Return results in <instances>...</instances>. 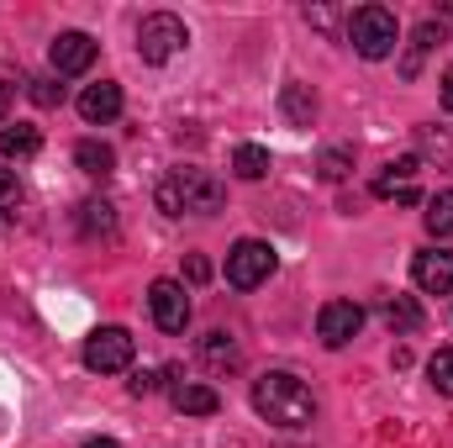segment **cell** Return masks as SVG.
Instances as JSON below:
<instances>
[{
	"mask_svg": "<svg viewBox=\"0 0 453 448\" xmlns=\"http://www.w3.org/2000/svg\"><path fill=\"white\" fill-rule=\"evenodd\" d=\"M274 269H280V253H274L269 243H258V237H242V243H232V253H226V285H232V290H258Z\"/></svg>",
	"mask_w": 453,
	"mask_h": 448,
	"instance_id": "obj_5",
	"label": "cell"
},
{
	"mask_svg": "<svg viewBox=\"0 0 453 448\" xmlns=\"http://www.w3.org/2000/svg\"><path fill=\"white\" fill-rule=\"evenodd\" d=\"M443 106H449V112H453V69H449V74H443Z\"/></svg>",
	"mask_w": 453,
	"mask_h": 448,
	"instance_id": "obj_31",
	"label": "cell"
},
{
	"mask_svg": "<svg viewBox=\"0 0 453 448\" xmlns=\"http://www.w3.org/2000/svg\"><path fill=\"white\" fill-rule=\"evenodd\" d=\"M80 448H121V444H116V438H85Z\"/></svg>",
	"mask_w": 453,
	"mask_h": 448,
	"instance_id": "obj_32",
	"label": "cell"
},
{
	"mask_svg": "<svg viewBox=\"0 0 453 448\" xmlns=\"http://www.w3.org/2000/svg\"><path fill=\"white\" fill-rule=\"evenodd\" d=\"M232 174H237V180H264V174H269V148L237 143V148H232Z\"/></svg>",
	"mask_w": 453,
	"mask_h": 448,
	"instance_id": "obj_18",
	"label": "cell"
},
{
	"mask_svg": "<svg viewBox=\"0 0 453 448\" xmlns=\"http://www.w3.org/2000/svg\"><path fill=\"white\" fill-rule=\"evenodd\" d=\"M11 101H16V85L0 74V127H5V116H11Z\"/></svg>",
	"mask_w": 453,
	"mask_h": 448,
	"instance_id": "obj_30",
	"label": "cell"
},
{
	"mask_svg": "<svg viewBox=\"0 0 453 448\" xmlns=\"http://www.w3.org/2000/svg\"><path fill=\"white\" fill-rule=\"evenodd\" d=\"M174 406H180L185 417H217V412H222V396H217L211 385L185 380V385H174Z\"/></svg>",
	"mask_w": 453,
	"mask_h": 448,
	"instance_id": "obj_13",
	"label": "cell"
},
{
	"mask_svg": "<svg viewBox=\"0 0 453 448\" xmlns=\"http://www.w3.org/2000/svg\"><path fill=\"white\" fill-rule=\"evenodd\" d=\"M427 380H433L438 396H453V348H438V353L427 359Z\"/></svg>",
	"mask_w": 453,
	"mask_h": 448,
	"instance_id": "obj_23",
	"label": "cell"
},
{
	"mask_svg": "<svg viewBox=\"0 0 453 448\" xmlns=\"http://www.w3.org/2000/svg\"><path fill=\"white\" fill-rule=\"evenodd\" d=\"M132 353H137V343L127 328H96L85 337V369H96V375H121L132 364Z\"/></svg>",
	"mask_w": 453,
	"mask_h": 448,
	"instance_id": "obj_6",
	"label": "cell"
},
{
	"mask_svg": "<svg viewBox=\"0 0 453 448\" xmlns=\"http://www.w3.org/2000/svg\"><path fill=\"white\" fill-rule=\"evenodd\" d=\"M42 148V132L16 121V127H0V158H32Z\"/></svg>",
	"mask_w": 453,
	"mask_h": 448,
	"instance_id": "obj_16",
	"label": "cell"
},
{
	"mask_svg": "<svg viewBox=\"0 0 453 448\" xmlns=\"http://www.w3.org/2000/svg\"><path fill=\"white\" fill-rule=\"evenodd\" d=\"M358 333H364V306H358V301H327V306L317 312V337H322L327 348H348Z\"/></svg>",
	"mask_w": 453,
	"mask_h": 448,
	"instance_id": "obj_8",
	"label": "cell"
},
{
	"mask_svg": "<svg viewBox=\"0 0 453 448\" xmlns=\"http://www.w3.org/2000/svg\"><path fill=\"white\" fill-rule=\"evenodd\" d=\"M253 412H258L264 422H274V428H311L317 396H311L306 380H296V375H285V369H269V375L253 380Z\"/></svg>",
	"mask_w": 453,
	"mask_h": 448,
	"instance_id": "obj_1",
	"label": "cell"
},
{
	"mask_svg": "<svg viewBox=\"0 0 453 448\" xmlns=\"http://www.w3.org/2000/svg\"><path fill=\"white\" fill-rule=\"evenodd\" d=\"M74 164H80L85 174L106 180V174L116 169V153H111V143H96V137H85V143H74Z\"/></svg>",
	"mask_w": 453,
	"mask_h": 448,
	"instance_id": "obj_17",
	"label": "cell"
},
{
	"mask_svg": "<svg viewBox=\"0 0 453 448\" xmlns=\"http://www.w3.org/2000/svg\"><path fill=\"white\" fill-rule=\"evenodd\" d=\"M417 158H427L443 174H453V132H443V127H417Z\"/></svg>",
	"mask_w": 453,
	"mask_h": 448,
	"instance_id": "obj_14",
	"label": "cell"
},
{
	"mask_svg": "<svg viewBox=\"0 0 453 448\" xmlns=\"http://www.w3.org/2000/svg\"><path fill=\"white\" fill-rule=\"evenodd\" d=\"M422 322H427V317H422V306H417L411 296H390V301H385V328L395 337L422 333Z\"/></svg>",
	"mask_w": 453,
	"mask_h": 448,
	"instance_id": "obj_15",
	"label": "cell"
},
{
	"mask_svg": "<svg viewBox=\"0 0 453 448\" xmlns=\"http://www.w3.org/2000/svg\"><path fill=\"white\" fill-rule=\"evenodd\" d=\"M201 359H206L211 369H237V359H242V353H237V343H232L226 333H206V337H201Z\"/></svg>",
	"mask_w": 453,
	"mask_h": 448,
	"instance_id": "obj_21",
	"label": "cell"
},
{
	"mask_svg": "<svg viewBox=\"0 0 453 448\" xmlns=\"http://www.w3.org/2000/svg\"><path fill=\"white\" fill-rule=\"evenodd\" d=\"M280 112L290 116L296 127H311V116H317V90H311V85H285Z\"/></svg>",
	"mask_w": 453,
	"mask_h": 448,
	"instance_id": "obj_19",
	"label": "cell"
},
{
	"mask_svg": "<svg viewBox=\"0 0 453 448\" xmlns=\"http://www.w3.org/2000/svg\"><path fill=\"white\" fill-rule=\"evenodd\" d=\"M96 37L90 32H58L53 37V48H48V64H53V74H85L90 64H96Z\"/></svg>",
	"mask_w": 453,
	"mask_h": 448,
	"instance_id": "obj_9",
	"label": "cell"
},
{
	"mask_svg": "<svg viewBox=\"0 0 453 448\" xmlns=\"http://www.w3.org/2000/svg\"><path fill=\"white\" fill-rule=\"evenodd\" d=\"M27 85H32V101L37 106H58L64 101V85H53V80H27Z\"/></svg>",
	"mask_w": 453,
	"mask_h": 448,
	"instance_id": "obj_26",
	"label": "cell"
},
{
	"mask_svg": "<svg viewBox=\"0 0 453 448\" xmlns=\"http://www.w3.org/2000/svg\"><path fill=\"white\" fill-rule=\"evenodd\" d=\"M80 116L90 121V127H106L121 116V85L116 80H101V85H85V96H80Z\"/></svg>",
	"mask_w": 453,
	"mask_h": 448,
	"instance_id": "obj_11",
	"label": "cell"
},
{
	"mask_svg": "<svg viewBox=\"0 0 453 448\" xmlns=\"http://www.w3.org/2000/svg\"><path fill=\"white\" fill-rule=\"evenodd\" d=\"M317 169H322V180H348V169H353V153H348V148H327V153L317 158Z\"/></svg>",
	"mask_w": 453,
	"mask_h": 448,
	"instance_id": "obj_24",
	"label": "cell"
},
{
	"mask_svg": "<svg viewBox=\"0 0 453 448\" xmlns=\"http://www.w3.org/2000/svg\"><path fill=\"white\" fill-rule=\"evenodd\" d=\"M411 280L427 296H449L453 290V248H422L411 259Z\"/></svg>",
	"mask_w": 453,
	"mask_h": 448,
	"instance_id": "obj_10",
	"label": "cell"
},
{
	"mask_svg": "<svg viewBox=\"0 0 453 448\" xmlns=\"http://www.w3.org/2000/svg\"><path fill=\"white\" fill-rule=\"evenodd\" d=\"M153 390H158V375L153 369H137L132 375V396H153Z\"/></svg>",
	"mask_w": 453,
	"mask_h": 448,
	"instance_id": "obj_29",
	"label": "cell"
},
{
	"mask_svg": "<svg viewBox=\"0 0 453 448\" xmlns=\"http://www.w3.org/2000/svg\"><path fill=\"white\" fill-rule=\"evenodd\" d=\"M348 42H353V53H358V58H369V64L390 58V53L401 48L395 11H385V5H358V11L348 16Z\"/></svg>",
	"mask_w": 453,
	"mask_h": 448,
	"instance_id": "obj_3",
	"label": "cell"
},
{
	"mask_svg": "<svg viewBox=\"0 0 453 448\" xmlns=\"http://www.w3.org/2000/svg\"><path fill=\"white\" fill-rule=\"evenodd\" d=\"M80 232H85V237H111L116 232V206L111 201H85V206H80Z\"/></svg>",
	"mask_w": 453,
	"mask_h": 448,
	"instance_id": "obj_20",
	"label": "cell"
},
{
	"mask_svg": "<svg viewBox=\"0 0 453 448\" xmlns=\"http://www.w3.org/2000/svg\"><path fill=\"white\" fill-rule=\"evenodd\" d=\"M16 201H21V185H16V174H11V169H0V217H5V212H16Z\"/></svg>",
	"mask_w": 453,
	"mask_h": 448,
	"instance_id": "obj_27",
	"label": "cell"
},
{
	"mask_svg": "<svg viewBox=\"0 0 453 448\" xmlns=\"http://www.w3.org/2000/svg\"><path fill=\"white\" fill-rule=\"evenodd\" d=\"M148 312H153V322L164 333H185L190 328V296H185V285L180 280H153L148 285Z\"/></svg>",
	"mask_w": 453,
	"mask_h": 448,
	"instance_id": "obj_7",
	"label": "cell"
},
{
	"mask_svg": "<svg viewBox=\"0 0 453 448\" xmlns=\"http://www.w3.org/2000/svg\"><path fill=\"white\" fill-rule=\"evenodd\" d=\"M185 274H190V285H201V280H211V264H206L201 253H190V259H185Z\"/></svg>",
	"mask_w": 453,
	"mask_h": 448,
	"instance_id": "obj_28",
	"label": "cell"
},
{
	"mask_svg": "<svg viewBox=\"0 0 453 448\" xmlns=\"http://www.w3.org/2000/svg\"><path fill=\"white\" fill-rule=\"evenodd\" d=\"M422 174V158L417 153H406V158H395V164H385V174H374V196L380 201H395L401 190H411V180Z\"/></svg>",
	"mask_w": 453,
	"mask_h": 448,
	"instance_id": "obj_12",
	"label": "cell"
},
{
	"mask_svg": "<svg viewBox=\"0 0 453 448\" xmlns=\"http://www.w3.org/2000/svg\"><path fill=\"white\" fill-rule=\"evenodd\" d=\"M185 42H190V27H185L174 11H153V16H142V27H137V53H142V64H169V58L185 53Z\"/></svg>",
	"mask_w": 453,
	"mask_h": 448,
	"instance_id": "obj_4",
	"label": "cell"
},
{
	"mask_svg": "<svg viewBox=\"0 0 453 448\" xmlns=\"http://www.w3.org/2000/svg\"><path fill=\"white\" fill-rule=\"evenodd\" d=\"M427 232L433 237H453V190L427 201Z\"/></svg>",
	"mask_w": 453,
	"mask_h": 448,
	"instance_id": "obj_22",
	"label": "cell"
},
{
	"mask_svg": "<svg viewBox=\"0 0 453 448\" xmlns=\"http://www.w3.org/2000/svg\"><path fill=\"white\" fill-rule=\"evenodd\" d=\"M153 201H158L164 217H217L222 201H226V190H222V180L206 174V169H169V174L158 180Z\"/></svg>",
	"mask_w": 453,
	"mask_h": 448,
	"instance_id": "obj_2",
	"label": "cell"
},
{
	"mask_svg": "<svg viewBox=\"0 0 453 448\" xmlns=\"http://www.w3.org/2000/svg\"><path fill=\"white\" fill-rule=\"evenodd\" d=\"M438 42H443V21H422L411 48H417V58H422V53H427V48H438Z\"/></svg>",
	"mask_w": 453,
	"mask_h": 448,
	"instance_id": "obj_25",
	"label": "cell"
}]
</instances>
